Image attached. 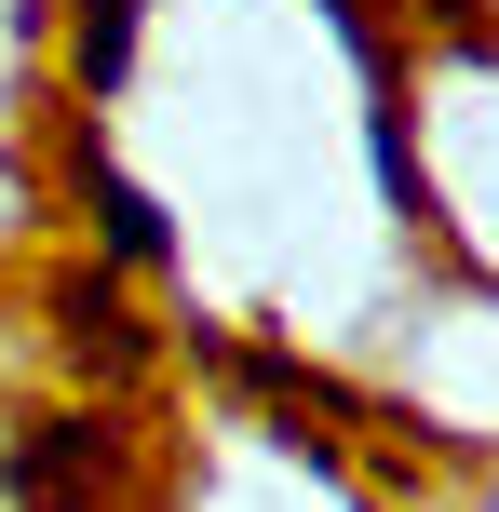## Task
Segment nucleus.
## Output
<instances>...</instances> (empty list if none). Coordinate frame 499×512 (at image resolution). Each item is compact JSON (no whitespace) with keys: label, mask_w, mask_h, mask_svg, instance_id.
I'll use <instances>...</instances> for the list:
<instances>
[{"label":"nucleus","mask_w":499,"mask_h":512,"mask_svg":"<svg viewBox=\"0 0 499 512\" xmlns=\"http://www.w3.org/2000/svg\"><path fill=\"white\" fill-rule=\"evenodd\" d=\"M68 189H81V216H95V256H108V270H189L176 203H162L149 176H122L95 135H68Z\"/></svg>","instance_id":"1"},{"label":"nucleus","mask_w":499,"mask_h":512,"mask_svg":"<svg viewBox=\"0 0 499 512\" xmlns=\"http://www.w3.org/2000/svg\"><path fill=\"white\" fill-rule=\"evenodd\" d=\"M135 41H149V0H68V95H122L135 81Z\"/></svg>","instance_id":"2"},{"label":"nucleus","mask_w":499,"mask_h":512,"mask_svg":"<svg viewBox=\"0 0 499 512\" xmlns=\"http://www.w3.org/2000/svg\"><path fill=\"white\" fill-rule=\"evenodd\" d=\"M54 310H68V351H81V364L135 378V351H149V337H135V310H122V283H108V270H68V283H54Z\"/></svg>","instance_id":"3"}]
</instances>
